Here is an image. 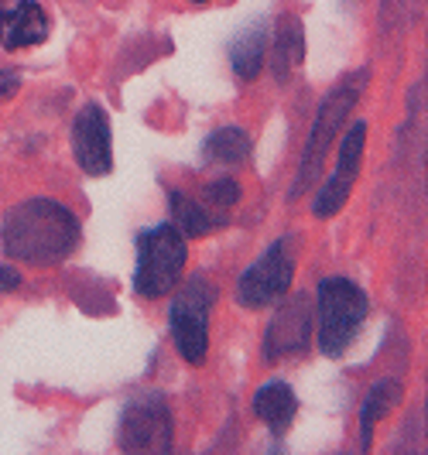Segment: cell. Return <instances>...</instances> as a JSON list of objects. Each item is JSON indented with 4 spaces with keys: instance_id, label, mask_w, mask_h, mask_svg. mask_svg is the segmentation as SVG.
<instances>
[{
    "instance_id": "9a60e30c",
    "label": "cell",
    "mask_w": 428,
    "mask_h": 455,
    "mask_svg": "<svg viewBox=\"0 0 428 455\" xmlns=\"http://www.w3.org/2000/svg\"><path fill=\"white\" fill-rule=\"evenodd\" d=\"M401 394H405V390H401L398 380H381V384L370 387V394H367V401H363V408H360V445L363 449H370L377 421L387 418L391 411L401 404Z\"/></svg>"
},
{
    "instance_id": "7a4b0ae2",
    "label": "cell",
    "mask_w": 428,
    "mask_h": 455,
    "mask_svg": "<svg viewBox=\"0 0 428 455\" xmlns=\"http://www.w3.org/2000/svg\"><path fill=\"white\" fill-rule=\"evenodd\" d=\"M367 79H370V72L360 68V72L346 76L336 90L322 100V107H319V114H316V124H312V134H309L305 151H302L298 179H295V185H292V199L305 196V192L312 188V182H319L322 161H326V155L333 151V144H336V137H339V127H343V120L350 116V110L357 107V100H360Z\"/></svg>"
},
{
    "instance_id": "8992f818",
    "label": "cell",
    "mask_w": 428,
    "mask_h": 455,
    "mask_svg": "<svg viewBox=\"0 0 428 455\" xmlns=\"http://www.w3.org/2000/svg\"><path fill=\"white\" fill-rule=\"evenodd\" d=\"M292 277H295V257L288 251V243L278 240V243H271L268 251L250 264L247 271L240 274V281H237V301L244 308H254V312L257 308H268V305H274V301H281V298L288 295Z\"/></svg>"
},
{
    "instance_id": "5b68a950",
    "label": "cell",
    "mask_w": 428,
    "mask_h": 455,
    "mask_svg": "<svg viewBox=\"0 0 428 455\" xmlns=\"http://www.w3.org/2000/svg\"><path fill=\"white\" fill-rule=\"evenodd\" d=\"M216 301L213 284L203 274L189 277L175 291L172 312H168V325H172V339L182 360L189 366H203L206 353H209V308Z\"/></svg>"
},
{
    "instance_id": "8fae6325",
    "label": "cell",
    "mask_w": 428,
    "mask_h": 455,
    "mask_svg": "<svg viewBox=\"0 0 428 455\" xmlns=\"http://www.w3.org/2000/svg\"><path fill=\"white\" fill-rule=\"evenodd\" d=\"M48 38V18L35 0H0V42L4 48H28Z\"/></svg>"
},
{
    "instance_id": "30bf717a",
    "label": "cell",
    "mask_w": 428,
    "mask_h": 455,
    "mask_svg": "<svg viewBox=\"0 0 428 455\" xmlns=\"http://www.w3.org/2000/svg\"><path fill=\"white\" fill-rule=\"evenodd\" d=\"M309 339H312V298L295 295L271 319L268 336H264V360L268 363H281L292 353L305 349Z\"/></svg>"
},
{
    "instance_id": "3957f363",
    "label": "cell",
    "mask_w": 428,
    "mask_h": 455,
    "mask_svg": "<svg viewBox=\"0 0 428 455\" xmlns=\"http://www.w3.org/2000/svg\"><path fill=\"white\" fill-rule=\"evenodd\" d=\"M367 312L370 301L360 284H353L350 277H326L316 291L319 349L326 356H343L350 342L357 339Z\"/></svg>"
},
{
    "instance_id": "2e32d148",
    "label": "cell",
    "mask_w": 428,
    "mask_h": 455,
    "mask_svg": "<svg viewBox=\"0 0 428 455\" xmlns=\"http://www.w3.org/2000/svg\"><path fill=\"white\" fill-rule=\"evenodd\" d=\"M302 59H305V31H302L298 18L285 14L278 21V38H274V76L285 83Z\"/></svg>"
},
{
    "instance_id": "52a82bcc",
    "label": "cell",
    "mask_w": 428,
    "mask_h": 455,
    "mask_svg": "<svg viewBox=\"0 0 428 455\" xmlns=\"http://www.w3.org/2000/svg\"><path fill=\"white\" fill-rule=\"evenodd\" d=\"M124 452H168L172 449V411L161 394L134 397L120 414V435Z\"/></svg>"
},
{
    "instance_id": "d6986e66",
    "label": "cell",
    "mask_w": 428,
    "mask_h": 455,
    "mask_svg": "<svg viewBox=\"0 0 428 455\" xmlns=\"http://www.w3.org/2000/svg\"><path fill=\"white\" fill-rule=\"evenodd\" d=\"M21 90V72L18 68H0V100H11Z\"/></svg>"
},
{
    "instance_id": "ba28073f",
    "label": "cell",
    "mask_w": 428,
    "mask_h": 455,
    "mask_svg": "<svg viewBox=\"0 0 428 455\" xmlns=\"http://www.w3.org/2000/svg\"><path fill=\"white\" fill-rule=\"evenodd\" d=\"M363 144H367V120H357V124H350V131L339 140L336 172L316 192V203H312V216L316 220H329V216H336L339 209L346 205L350 192H353V182L360 175Z\"/></svg>"
},
{
    "instance_id": "4fadbf2b",
    "label": "cell",
    "mask_w": 428,
    "mask_h": 455,
    "mask_svg": "<svg viewBox=\"0 0 428 455\" xmlns=\"http://www.w3.org/2000/svg\"><path fill=\"white\" fill-rule=\"evenodd\" d=\"M168 205H172V227L179 229L182 236H209L213 229L230 223V212H216L209 205H199L185 192H168Z\"/></svg>"
},
{
    "instance_id": "6da1fadb",
    "label": "cell",
    "mask_w": 428,
    "mask_h": 455,
    "mask_svg": "<svg viewBox=\"0 0 428 455\" xmlns=\"http://www.w3.org/2000/svg\"><path fill=\"white\" fill-rule=\"evenodd\" d=\"M79 220L55 199H28L7 209L0 243L18 264H59L79 247Z\"/></svg>"
},
{
    "instance_id": "ffe728a7",
    "label": "cell",
    "mask_w": 428,
    "mask_h": 455,
    "mask_svg": "<svg viewBox=\"0 0 428 455\" xmlns=\"http://www.w3.org/2000/svg\"><path fill=\"white\" fill-rule=\"evenodd\" d=\"M18 284H21V274L14 271L11 264H4V267H0V291H4V288H18Z\"/></svg>"
},
{
    "instance_id": "277c9868",
    "label": "cell",
    "mask_w": 428,
    "mask_h": 455,
    "mask_svg": "<svg viewBox=\"0 0 428 455\" xmlns=\"http://www.w3.org/2000/svg\"><path fill=\"white\" fill-rule=\"evenodd\" d=\"M189 260V243L172 223L144 229L137 236V271L134 288L141 298H165L179 288L182 271Z\"/></svg>"
},
{
    "instance_id": "9c48e42d",
    "label": "cell",
    "mask_w": 428,
    "mask_h": 455,
    "mask_svg": "<svg viewBox=\"0 0 428 455\" xmlns=\"http://www.w3.org/2000/svg\"><path fill=\"white\" fill-rule=\"evenodd\" d=\"M72 155L86 175H110L113 172L110 120L100 103H86L72 120Z\"/></svg>"
},
{
    "instance_id": "ac0fdd59",
    "label": "cell",
    "mask_w": 428,
    "mask_h": 455,
    "mask_svg": "<svg viewBox=\"0 0 428 455\" xmlns=\"http://www.w3.org/2000/svg\"><path fill=\"white\" fill-rule=\"evenodd\" d=\"M203 199L209 209H216V212H230L233 205L240 203V182H233V179H213V182L206 185Z\"/></svg>"
},
{
    "instance_id": "44dd1931",
    "label": "cell",
    "mask_w": 428,
    "mask_h": 455,
    "mask_svg": "<svg viewBox=\"0 0 428 455\" xmlns=\"http://www.w3.org/2000/svg\"><path fill=\"white\" fill-rule=\"evenodd\" d=\"M192 4H209V0H192Z\"/></svg>"
},
{
    "instance_id": "5bb4252c",
    "label": "cell",
    "mask_w": 428,
    "mask_h": 455,
    "mask_svg": "<svg viewBox=\"0 0 428 455\" xmlns=\"http://www.w3.org/2000/svg\"><path fill=\"white\" fill-rule=\"evenodd\" d=\"M264 55H268V24L254 21L233 38V45H230V66H233V72L240 79H257L261 66H264Z\"/></svg>"
},
{
    "instance_id": "7c38bea8",
    "label": "cell",
    "mask_w": 428,
    "mask_h": 455,
    "mask_svg": "<svg viewBox=\"0 0 428 455\" xmlns=\"http://www.w3.org/2000/svg\"><path fill=\"white\" fill-rule=\"evenodd\" d=\"M254 414L271 428V435H285L298 414V397L285 380H271L254 394Z\"/></svg>"
},
{
    "instance_id": "e0dca14e",
    "label": "cell",
    "mask_w": 428,
    "mask_h": 455,
    "mask_svg": "<svg viewBox=\"0 0 428 455\" xmlns=\"http://www.w3.org/2000/svg\"><path fill=\"white\" fill-rule=\"evenodd\" d=\"M250 155V137L240 127H220L206 137L203 144V161L206 164H226V168H237L244 164Z\"/></svg>"
}]
</instances>
